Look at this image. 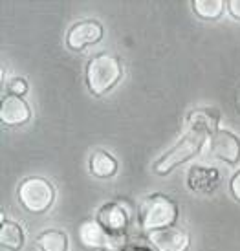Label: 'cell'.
Segmentation results:
<instances>
[{"label":"cell","mask_w":240,"mask_h":251,"mask_svg":"<svg viewBox=\"0 0 240 251\" xmlns=\"http://www.w3.org/2000/svg\"><path fill=\"white\" fill-rule=\"evenodd\" d=\"M178 218L176 202L162 193H152L145 196L138 209V222L143 231H160L172 227Z\"/></svg>","instance_id":"obj_1"},{"label":"cell","mask_w":240,"mask_h":251,"mask_svg":"<svg viewBox=\"0 0 240 251\" xmlns=\"http://www.w3.org/2000/svg\"><path fill=\"white\" fill-rule=\"evenodd\" d=\"M123 77V64L118 55L97 53L86 64V84L94 96H105Z\"/></svg>","instance_id":"obj_2"},{"label":"cell","mask_w":240,"mask_h":251,"mask_svg":"<svg viewBox=\"0 0 240 251\" xmlns=\"http://www.w3.org/2000/svg\"><path fill=\"white\" fill-rule=\"evenodd\" d=\"M19 200L28 213L41 215L51 207V203L55 200V189L46 178L29 176L19 185Z\"/></svg>","instance_id":"obj_3"},{"label":"cell","mask_w":240,"mask_h":251,"mask_svg":"<svg viewBox=\"0 0 240 251\" xmlns=\"http://www.w3.org/2000/svg\"><path fill=\"white\" fill-rule=\"evenodd\" d=\"M205 143H207V141L202 140V138L185 132L184 138L178 141L176 145L163 154L160 160H156L154 167H152L154 173H158V175H169L176 165L184 163V161H187L189 158H192L194 154L200 152V149H202Z\"/></svg>","instance_id":"obj_4"},{"label":"cell","mask_w":240,"mask_h":251,"mask_svg":"<svg viewBox=\"0 0 240 251\" xmlns=\"http://www.w3.org/2000/svg\"><path fill=\"white\" fill-rule=\"evenodd\" d=\"M207 151L213 158L226 161L229 165H235L240 161V138L229 130L218 128L207 140Z\"/></svg>","instance_id":"obj_5"},{"label":"cell","mask_w":240,"mask_h":251,"mask_svg":"<svg viewBox=\"0 0 240 251\" xmlns=\"http://www.w3.org/2000/svg\"><path fill=\"white\" fill-rule=\"evenodd\" d=\"M105 35V29L97 21H81L75 22L66 35V44L73 51H83L88 46L97 44Z\"/></svg>","instance_id":"obj_6"},{"label":"cell","mask_w":240,"mask_h":251,"mask_svg":"<svg viewBox=\"0 0 240 251\" xmlns=\"http://www.w3.org/2000/svg\"><path fill=\"white\" fill-rule=\"evenodd\" d=\"M96 222L106 231V233H110L112 237H120L123 238L125 237V233L128 229V213L127 209L118 202H108L105 203L101 209L97 211V218H96Z\"/></svg>","instance_id":"obj_7"},{"label":"cell","mask_w":240,"mask_h":251,"mask_svg":"<svg viewBox=\"0 0 240 251\" xmlns=\"http://www.w3.org/2000/svg\"><path fill=\"white\" fill-rule=\"evenodd\" d=\"M79 238L81 244L88 250H105V251H123L121 250V238L112 237L106 233L97 222H86L79 229Z\"/></svg>","instance_id":"obj_8"},{"label":"cell","mask_w":240,"mask_h":251,"mask_svg":"<svg viewBox=\"0 0 240 251\" xmlns=\"http://www.w3.org/2000/svg\"><path fill=\"white\" fill-rule=\"evenodd\" d=\"M220 114L213 108H198L192 110L187 116V123H185V132L198 136L202 140H209L213 134L218 130Z\"/></svg>","instance_id":"obj_9"},{"label":"cell","mask_w":240,"mask_h":251,"mask_svg":"<svg viewBox=\"0 0 240 251\" xmlns=\"http://www.w3.org/2000/svg\"><path fill=\"white\" fill-rule=\"evenodd\" d=\"M148 240L158 251H187L191 244V237L184 227H165L148 233Z\"/></svg>","instance_id":"obj_10"},{"label":"cell","mask_w":240,"mask_h":251,"mask_svg":"<svg viewBox=\"0 0 240 251\" xmlns=\"http://www.w3.org/2000/svg\"><path fill=\"white\" fill-rule=\"evenodd\" d=\"M31 118V110H29L28 103L22 98L17 96H6L2 99V106H0V119L2 123L7 126H19L28 123Z\"/></svg>","instance_id":"obj_11"},{"label":"cell","mask_w":240,"mask_h":251,"mask_svg":"<svg viewBox=\"0 0 240 251\" xmlns=\"http://www.w3.org/2000/svg\"><path fill=\"white\" fill-rule=\"evenodd\" d=\"M187 183L191 191L196 193H211L218 183V171L211 167H192L189 171Z\"/></svg>","instance_id":"obj_12"},{"label":"cell","mask_w":240,"mask_h":251,"mask_svg":"<svg viewBox=\"0 0 240 251\" xmlns=\"http://www.w3.org/2000/svg\"><path fill=\"white\" fill-rule=\"evenodd\" d=\"M0 244L11 251H19L24 246V231L17 222H0Z\"/></svg>","instance_id":"obj_13"},{"label":"cell","mask_w":240,"mask_h":251,"mask_svg":"<svg viewBox=\"0 0 240 251\" xmlns=\"http://www.w3.org/2000/svg\"><path fill=\"white\" fill-rule=\"evenodd\" d=\"M90 171L97 178H112L118 173V161L105 151H99L90 158Z\"/></svg>","instance_id":"obj_14"},{"label":"cell","mask_w":240,"mask_h":251,"mask_svg":"<svg viewBox=\"0 0 240 251\" xmlns=\"http://www.w3.org/2000/svg\"><path fill=\"white\" fill-rule=\"evenodd\" d=\"M37 248L41 251H66L68 250V237L64 231L46 229L37 237Z\"/></svg>","instance_id":"obj_15"},{"label":"cell","mask_w":240,"mask_h":251,"mask_svg":"<svg viewBox=\"0 0 240 251\" xmlns=\"http://www.w3.org/2000/svg\"><path fill=\"white\" fill-rule=\"evenodd\" d=\"M191 6L200 19L216 21L222 17L224 9L227 7V2H224V0H192Z\"/></svg>","instance_id":"obj_16"},{"label":"cell","mask_w":240,"mask_h":251,"mask_svg":"<svg viewBox=\"0 0 240 251\" xmlns=\"http://www.w3.org/2000/svg\"><path fill=\"white\" fill-rule=\"evenodd\" d=\"M7 88V96H17V98H22L26 92H28V83L22 79V77H13L9 79L6 84Z\"/></svg>","instance_id":"obj_17"},{"label":"cell","mask_w":240,"mask_h":251,"mask_svg":"<svg viewBox=\"0 0 240 251\" xmlns=\"http://www.w3.org/2000/svg\"><path fill=\"white\" fill-rule=\"evenodd\" d=\"M229 189H231V195L237 202H240V171L235 173V176L231 178V183H229Z\"/></svg>","instance_id":"obj_18"},{"label":"cell","mask_w":240,"mask_h":251,"mask_svg":"<svg viewBox=\"0 0 240 251\" xmlns=\"http://www.w3.org/2000/svg\"><path fill=\"white\" fill-rule=\"evenodd\" d=\"M227 11L233 15L237 21H240V0H229L227 2Z\"/></svg>","instance_id":"obj_19"},{"label":"cell","mask_w":240,"mask_h":251,"mask_svg":"<svg viewBox=\"0 0 240 251\" xmlns=\"http://www.w3.org/2000/svg\"><path fill=\"white\" fill-rule=\"evenodd\" d=\"M123 251H152L150 248H143V246H132V248H125Z\"/></svg>","instance_id":"obj_20"}]
</instances>
